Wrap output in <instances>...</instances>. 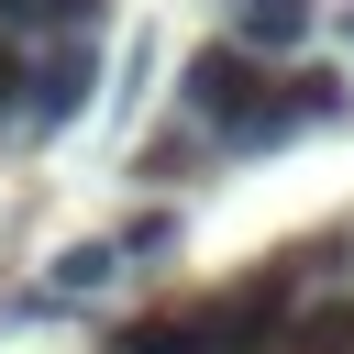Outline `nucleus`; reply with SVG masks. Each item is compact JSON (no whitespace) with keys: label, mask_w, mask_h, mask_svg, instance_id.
<instances>
[{"label":"nucleus","mask_w":354,"mask_h":354,"mask_svg":"<svg viewBox=\"0 0 354 354\" xmlns=\"http://www.w3.org/2000/svg\"><path fill=\"white\" fill-rule=\"evenodd\" d=\"M122 266H133L122 243H66V254H55V277H44V299H88V288H111Z\"/></svg>","instance_id":"20e7f679"},{"label":"nucleus","mask_w":354,"mask_h":354,"mask_svg":"<svg viewBox=\"0 0 354 354\" xmlns=\"http://www.w3.org/2000/svg\"><path fill=\"white\" fill-rule=\"evenodd\" d=\"M177 111L221 144V155H266V144H288L299 133V100H288V77L232 33V44H199L188 66H177Z\"/></svg>","instance_id":"f257e3e1"},{"label":"nucleus","mask_w":354,"mask_h":354,"mask_svg":"<svg viewBox=\"0 0 354 354\" xmlns=\"http://www.w3.org/2000/svg\"><path fill=\"white\" fill-rule=\"evenodd\" d=\"M111 0H0V33H100Z\"/></svg>","instance_id":"423d86ee"},{"label":"nucleus","mask_w":354,"mask_h":354,"mask_svg":"<svg viewBox=\"0 0 354 354\" xmlns=\"http://www.w3.org/2000/svg\"><path fill=\"white\" fill-rule=\"evenodd\" d=\"M122 254H133V266H166V254H177V210H144V221L122 232Z\"/></svg>","instance_id":"9d476101"},{"label":"nucleus","mask_w":354,"mask_h":354,"mask_svg":"<svg viewBox=\"0 0 354 354\" xmlns=\"http://www.w3.org/2000/svg\"><path fill=\"white\" fill-rule=\"evenodd\" d=\"M288 100H299V122H343V111H354V77H343V66H299Z\"/></svg>","instance_id":"6e6552de"},{"label":"nucleus","mask_w":354,"mask_h":354,"mask_svg":"<svg viewBox=\"0 0 354 354\" xmlns=\"http://www.w3.org/2000/svg\"><path fill=\"white\" fill-rule=\"evenodd\" d=\"M243 44L254 55H299L310 44V0H243Z\"/></svg>","instance_id":"39448f33"},{"label":"nucleus","mask_w":354,"mask_h":354,"mask_svg":"<svg viewBox=\"0 0 354 354\" xmlns=\"http://www.w3.org/2000/svg\"><path fill=\"white\" fill-rule=\"evenodd\" d=\"M22 100H33V66H22V33H0V111L22 122Z\"/></svg>","instance_id":"9b49d317"},{"label":"nucleus","mask_w":354,"mask_h":354,"mask_svg":"<svg viewBox=\"0 0 354 354\" xmlns=\"http://www.w3.org/2000/svg\"><path fill=\"white\" fill-rule=\"evenodd\" d=\"M199 155H210V133L177 122V133H155V144L133 155V177H144V188H177V177H199Z\"/></svg>","instance_id":"7ed1b4c3"},{"label":"nucleus","mask_w":354,"mask_h":354,"mask_svg":"<svg viewBox=\"0 0 354 354\" xmlns=\"http://www.w3.org/2000/svg\"><path fill=\"white\" fill-rule=\"evenodd\" d=\"M288 354H354V299H321L288 321Z\"/></svg>","instance_id":"0eeeda50"},{"label":"nucleus","mask_w":354,"mask_h":354,"mask_svg":"<svg viewBox=\"0 0 354 354\" xmlns=\"http://www.w3.org/2000/svg\"><path fill=\"white\" fill-rule=\"evenodd\" d=\"M100 100V33H66L44 66H33V100H22V133H66L77 111Z\"/></svg>","instance_id":"f03ea898"},{"label":"nucleus","mask_w":354,"mask_h":354,"mask_svg":"<svg viewBox=\"0 0 354 354\" xmlns=\"http://www.w3.org/2000/svg\"><path fill=\"white\" fill-rule=\"evenodd\" d=\"M111 354H210V332H199V310H177V321H133Z\"/></svg>","instance_id":"1a4fd4ad"}]
</instances>
